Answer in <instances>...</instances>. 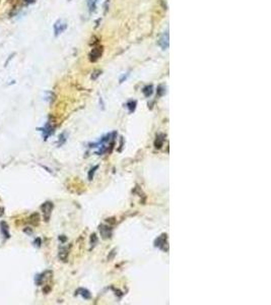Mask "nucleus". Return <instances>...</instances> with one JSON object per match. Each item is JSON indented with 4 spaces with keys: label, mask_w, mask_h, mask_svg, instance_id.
I'll list each match as a JSON object with an SVG mask.
<instances>
[{
    "label": "nucleus",
    "mask_w": 271,
    "mask_h": 305,
    "mask_svg": "<svg viewBox=\"0 0 271 305\" xmlns=\"http://www.w3.org/2000/svg\"><path fill=\"white\" fill-rule=\"evenodd\" d=\"M54 205L52 201H45L42 206H41V210H42L43 214V218L45 222H49L52 214V210H53Z\"/></svg>",
    "instance_id": "obj_1"
},
{
    "label": "nucleus",
    "mask_w": 271,
    "mask_h": 305,
    "mask_svg": "<svg viewBox=\"0 0 271 305\" xmlns=\"http://www.w3.org/2000/svg\"><path fill=\"white\" fill-rule=\"evenodd\" d=\"M165 245H168V235L167 234H161L160 236H159L156 240H154V246L160 248V249L164 250V251H168L169 247H165Z\"/></svg>",
    "instance_id": "obj_2"
},
{
    "label": "nucleus",
    "mask_w": 271,
    "mask_h": 305,
    "mask_svg": "<svg viewBox=\"0 0 271 305\" xmlns=\"http://www.w3.org/2000/svg\"><path fill=\"white\" fill-rule=\"evenodd\" d=\"M39 130L41 131V132H42L43 138L45 139V141H47L48 137L51 136V135L54 133V131H55V125H53V124L51 123V121H48L46 123V125H45L44 127H42V128H39Z\"/></svg>",
    "instance_id": "obj_3"
},
{
    "label": "nucleus",
    "mask_w": 271,
    "mask_h": 305,
    "mask_svg": "<svg viewBox=\"0 0 271 305\" xmlns=\"http://www.w3.org/2000/svg\"><path fill=\"white\" fill-rule=\"evenodd\" d=\"M99 231H100V234L103 239L111 238V236L113 234V229L110 227V226H107V225H100Z\"/></svg>",
    "instance_id": "obj_4"
},
{
    "label": "nucleus",
    "mask_w": 271,
    "mask_h": 305,
    "mask_svg": "<svg viewBox=\"0 0 271 305\" xmlns=\"http://www.w3.org/2000/svg\"><path fill=\"white\" fill-rule=\"evenodd\" d=\"M67 28V24L65 21H63L62 20H59L55 22L54 25V32H55V36H58L59 34H61L64 32Z\"/></svg>",
    "instance_id": "obj_5"
},
{
    "label": "nucleus",
    "mask_w": 271,
    "mask_h": 305,
    "mask_svg": "<svg viewBox=\"0 0 271 305\" xmlns=\"http://www.w3.org/2000/svg\"><path fill=\"white\" fill-rule=\"evenodd\" d=\"M0 232H1V234L4 236L5 239L10 238L9 226H8V224H7L5 221H1V222H0Z\"/></svg>",
    "instance_id": "obj_6"
},
{
    "label": "nucleus",
    "mask_w": 271,
    "mask_h": 305,
    "mask_svg": "<svg viewBox=\"0 0 271 305\" xmlns=\"http://www.w3.org/2000/svg\"><path fill=\"white\" fill-rule=\"evenodd\" d=\"M52 272L51 270H46V272H44L42 274H40V275H37L36 278H35V282H36V285L37 286H41V285H43L44 284V282L46 279H48V275L49 274H51Z\"/></svg>",
    "instance_id": "obj_7"
},
{
    "label": "nucleus",
    "mask_w": 271,
    "mask_h": 305,
    "mask_svg": "<svg viewBox=\"0 0 271 305\" xmlns=\"http://www.w3.org/2000/svg\"><path fill=\"white\" fill-rule=\"evenodd\" d=\"M102 52H103V49H102V47L93 48L92 50V52H90V54H89L90 60H92V61H97V60L102 56Z\"/></svg>",
    "instance_id": "obj_8"
},
{
    "label": "nucleus",
    "mask_w": 271,
    "mask_h": 305,
    "mask_svg": "<svg viewBox=\"0 0 271 305\" xmlns=\"http://www.w3.org/2000/svg\"><path fill=\"white\" fill-rule=\"evenodd\" d=\"M77 295H80L82 298H84L85 300H89L92 298L90 292L85 288H78L76 291H75V296H77Z\"/></svg>",
    "instance_id": "obj_9"
},
{
    "label": "nucleus",
    "mask_w": 271,
    "mask_h": 305,
    "mask_svg": "<svg viewBox=\"0 0 271 305\" xmlns=\"http://www.w3.org/2000/svg\"><path fill=\"white\" fill-rule=\"evenodd\" d=\"M165 133H159L156 135V141H154V148L156 149H161V146H164V142L165 141Z\"/></svg>",
    "instance_id": "obj_10"
},
{
    "label": "nucleus",
    "mask_w": 271,
    "mask_h": 305,
    "mask_svg": "<svg viewBox=\"0 0 271 305\" xmlns=\"http://www.w3.org/2000/svg\"><path fill=\"white\" fill-rule=\"evenodd\" d=\"M68 254H69V250L68 248L65 247V246H62L60 247L59 249V253H58V256L59 258L61 259L63 262H66L67 259H68Z\"/></svg>",
    "instance_id": "obj_11"
},
{
    "label": "nucleus",
    "mask_w": 271,
    "mask_h": 305,
    "mask_svg": "<svg viewBox=\"0 0 271 305\" xmlns=\"http://www.w3.org/2000/svg\"><path fill=\"white\" fill-rule=\"evenodd\" d=\"M159 45L163 48V50H165L169 47V34L165 33L163 36L160 37V39L159 41Z\"/></svg>",
    "instance_id": "obj_12"
},
{
    "label": "nucleus",
    "mask_w": 271,
    "mask_h": 305,
    "mask_svg": "<svg viewBox=\"0 0 271 305\" xmlns=\"http://www.w3.org/2000/svg\"><path fill=\"white\" fill-rule=\"evenodd\" d=\"M142 93H143V95H144L146 98H149L150 96L152 95V93H153V86H152L151 85L144 86L143 90H142Z\"/></svg>",
    "instance_id": "obj_13"
},
{
    "label": "nucleus",
    "mask_w": 271,
    "mask_h": 305,
    "mask_svg": "<svg viewBox=\"0 0 271 305\" xmlns=\"http://www.w3.org/2000/svg\"><path fill=\"white\" fill-rule=\"evenodd\" d=\"M136 101H133V100H130V101H128L127 102V104H126V107L127 109L129 110L130 113H133L135 111V109H136Z\"/></svg>",
    "instance_id": "obj_14"
},
{
    "label": "nucleus",
    "mask_w": 271,
    "mask_h": 305,
    "mask_svg": "<svg viewBox=\"0 0 271 305\" xmlns=\"http://www.w3.org/2000/svg\"><path fill=\"white\" fill-rule=\"evenodd\" d=\"M67 136H68L67 132H62L61 134H60L59 135V138H58V144H57V146H63L64 144H65L66 141H67Z\"/></svg>",
    "instance_id": "obj_15"
},
{
    "label": "nucleus",
    "mask_w": 271,
    "mask_h": 305,
    "mask_svg": "<svg viewBox=\"0 0 271 305\" xmlns=\"http://www.w3.org/2000/svg\"><path fill=\"white\" fill-rule=\"evenodd\" d=\"M97 242H99V238H97V236L93 233V234L90 235V249L95 247L97 244Z\"/></svg>",
    "instance_id": "obj_16"
},
{
    "label": "nucleus",
    "mask_w": 271,
    "mask_h": 305,
    "mask_svg": "<svg viewBox=\"0 0 271 305\" xmlns=\"http://www.w3.org/2000/svg\"><path fill=\"white\" fill-rule=\"evenodd\" d=\"M99 165H96V166L95 167H93L92 169H90V170L88 171V180H89V181H92V180L93 179V176H95V173H96V171L97 170V169H99Z\"/></svg>",
    "instance_id": "obj_17"
},
{
    "label": "nucleus",
    "mask_w": 271,
    "mask_h": 305,
    "mask_svg": "<svg viewBox=\"0 0 271 305\" xmlns=\"http://www.w3.org/2000/svg\"><path fill=\"white\" fill-rule=\"evenodd\" d=\"M97 3V0H88V7H89L90 12H93V11L96 10Z\"/></svg>",
    "instance_id": "obj_18"
},
{
    "label": "nucleus",
    "mask_w": 271,
    "mask_h": 305,
    "mask_svg": "<svg viewBox=\"0 0 271 305\" xmlns=\"http://www.w3.org/2000/svg\"><path fill=\"white\" fill-rule=\"evenodd\" d=\"M34 245H35L36 247H41V245H42V239H41L40 237L36 238L35 240H34Z\"/></svg>",
    "instance_id": "obj_19"
},
{
    "label": "nucleus",
    "mask_w": 271,
    "mask_h": 305,
    "mask_svg": "<svg viewBox=\"0 0 271 305\" xmlns=\"http://www.w3.org/2000/svg\"><path fill=\"white\" fill-rule=\"evenodd\" d=\"M165 93V90L163 85H160L159 88H157V95L159 96H163L164 94Z\"/></svg>",
    "instance_id": "obj_20"
},
{
    "label": "nucleus",
    "mask_w": 271,
    "mask_h": 305,
    "mask_svg": "<svg viewBox=\"0 0 271 305\" xmlns=\"http://www.w3.org/2000/svg\"><path fill=\"white\" fill-rule=\"evenodd\" d=\"M24 232L25 233V234H28V235H32L33 234V228H31V227H25L24 229Z\"/></svg>",
    "instance_id": "obj_21"
},
{
    "label": "nucleus",
    "mask_w": 271,
    "mask_h": 305,
    "mask_svg": "<svg viewBox=\"0 0 271 305\" xmlns=\"http://www.w3.org/2000/svg\"><path fill=\"white\" fill-rule=\"evenodd\" d=\"M101 73H102V71H100V70L95 71V72H93V75H92V78H93V80H97V77L99 76Z\"/></svg>",
    "instance_id": "obj_22"
},
{
    "label": "nucleus",
    "mask_w": 271,
    "mask_h": 305,
    "mask_svg": "<svg viewBox=\"0 0 271 305\" xmlns=\"http://www.w3.org/2000/svg\"><path fill=\"white\" fill-rule=\"evenodd\" d=\"M59 240H61V242H65V241L67 240V238L64 235H61V236H59Z\"/></svg>",
    "instance_id": "obj_23"
},
{
    "label": "nucleus",
    "mask_w": 271,
    "mask_h": 305,
    "mask_svg": "<svg viewBox=\"0 0 271 305\" xmlns=\"http://www.w3.org/2000/svg\"><path fill=\"white\" fill-rule=\"evenodd\" d=\"M128 75H129V73H127L126 75H124V76L121 78V80H120V82H123V81H124V80H126V78H127V76H128Z\"/></svg>",
    "instance_id": "obj_24"
},
{
    "label": "nucleus",
    "mask_w": 271,
    "mask_h": 305,
    "mask_svg": "<svg viewBox=\"0 0 271 305\" xmlns=\"http://www.w3.org/2000/svg\"><path fill=\"white\" fill-rule=\"evenodd\" d=\"M22 1H24L25 3H32L34 0H22Z\"/></svg>",
    "instance_id": "obj_25"
}]
</instances>
